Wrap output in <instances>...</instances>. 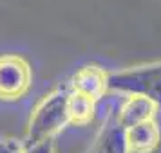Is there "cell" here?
Wrapping results in <instances>:
<instances>
[{"label": "cell", "instance_id": "1", "mask_svg": "<svg viewBox=\"0 0 161 153\" xmlns=\"http://www.w3.org/2000/svg\"><path fill=\"white\" fill-rule=\"evenodd\" d=\"M69 94L71 90L67 83H64L51 90L49 94H45L36 103L27 123L24 146L38 144L44 140H54L60 131L69 126V115H67Z\"/></svg>", "mask_w": 161, "mask_h": 153}, {"label": "cell", "instance_id": "2", "mask_svg": "<svg viewBox=\"0 0 161 153\" xmlns=\"http://www.w3.org/2000/svg\"><path fill=\"white\" fill-rule=\"evenodd\" d=\"M109 92L123 95H143L161 106V61L110 72Z\"/></svg>", "mask_w": 161, "mask_h": 153}, {"label": "cell", "instance_id": "3", "mask_svg": "<svg viewBox=\"0 0 161 153\" xmlns=\"http://www.w3.org/2000/svg\"><path fill=\"white\" fill-rule=\"evenodd\" d=\"M33 87V69L20 54H0V101H18Z\"/></svg>", "mask_w": 161, "mask_h": 153}, {"label": "cell", "instance_id": "4", "mask_svg": "<svg viewBox=\"0 0 161 153\" xmlns=\"http://www.w3.org/2000/svg\"><path fill=\"white\" fill-rule=\"evenodd\" d=\"M116 108L118 106L114 105L107 106L103 123L87 153H129L125 140V128L118 121Z\"/></svg>", "mask_w": 161, "mask_h": 153}, {"label": "cell", "instance_id": "5", "mask_svg": "<svg viewBox=\"0 0 161 153\" xmlns=\"http://www.w3.org/2000/svg\"><path fill=\"white\" fill-rule=\"evenodd\" d=\"M67 87L74 94L85 95L98 103L109 94V72L100 65H85L71 76Z\"/></svg>", "mask_w": 161, "mask_h": 153}, {"label": "cell", "instance_id": "6", "mask_svg": "<svg viewBox=\"0 0 161 153\" xmlns=\"http://www.w3.org/2000/svg\"><path fill=\"white\" fill-rule=\"evenodd\" d=\"M158 105L150 101L148 97L143 95H127L123 101L119 103V106L116 108L118 121L123 126L125 130H129L136 124L152 121L158 112Z\"/></svg>", "mask_w": 161, "mask_h": 153}, {"label": "cell", "instance_id": "7", "mask_svg": "<svg viewBox=\"0 0 161 153\" xmlns=\"http://www.w3.org/2000/svg\"><path fill=\"white\" fill-rule=\"evenodd\" d=\"M125 140L129 153H154L161 142V131L156 121L136 124L125 130Z\"/></svg>", "mask_w": 161, "mask_h": 153}, {"label": "cell", "instance_id": "8", "mask_svg": "<svg viewBox=\"0 0 161 153\" xmlns=\"http://www.w3.org/2000/svg\"><path fill=\"white\" fill-rule=\"evenodd\" d=\"M96 114V101L89 99L85 95L69 94V101H67V115H69V124L74 126H87Z\"/></svg>", "mask_w": 161, "mask_h": 153}, {"label": "cell", "instance_id": "9", "mask_svg": "<svg viewBox=\"0 0 161 153\" xmlns=\"http://www.w3.org/2000/svg\"><path fill=\"white\" fill-rule=\"evenodd\" d=\"M0 153H24V142L16 139H0Z\"/></svg>", "mask_w": 161, "mask_h": 153}, {"label": "cell", "instance_id": "10", "mask_svg": "<svg viewBox=\"0 0 161 153\" xmlns=\"http://www.w3.org/2000/svg\"><path fill=\"white\" fill-rule=\"evenodd\" d=\"M24 153H56L54 151V140H44L38 144L24 146Z\"/></svg>", "mask_w": 161, "mask_h": 153}]
</instances>
